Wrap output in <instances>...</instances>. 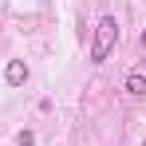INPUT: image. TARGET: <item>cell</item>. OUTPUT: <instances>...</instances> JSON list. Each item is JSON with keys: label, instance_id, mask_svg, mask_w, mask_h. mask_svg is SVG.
<instances>
[{"label": "cell", "instance_id": "3957f363", "mask_svg": "<svg viewBox=\"0 0 146 146\" xmlns=\"http://www.w3.org/2000/svg\"><path fill=\"white\" fill-rule=\"evenodd\" d=\"M126 95H134V99L146 95V75L142 71H130V75H126Z\"/></svg>", "mask_w": 146, "mask_h": 146}, {"label": "cell", "instance_id": "277c9868", "mask_svg": "<svg viewBox=\"0 0 146 146\" xmlns=\"http://www.w3.org/2000/svg\"><path fill=\"white\" fill-rule=\"evenodd\" d=\"M142 48H146V32H142Z\"/></svg>", "mask_w": 146, "mask_h": 146}, {"label": "cell", "instance_id": "7a4b0ae2", "mask_svg": "<svg viewBox=\"0 0 146 146\" xmlns=\"http://www.w3.org/2000/svg\"><path fill=\"white\" fill-rule=\"evenodd\" d=\"M4 79H8V87H20V83H28V63H24V59H12V63L4 67Z\"/></svg>", "mask_w": 146, "mask_h": 146}, {"label": "cell", "instance_id": "5b68a950", "mask_svg": "<svg viewBox=\"0 0 146 146\" xmlns=\"http://www.w3.org/2000/svg\"><path fill=\"white\" fill-rule=\"evenodd\" d=\"M142 146H146V142H142Z\"/></svg>", "mask_w": 146, "mask_h": 146}, {"label": "cell", "instance_id": "6da1fadb", "mask_svg": "<svg viewBox=\"0 0 146 146\" xmlns=\"http://www.w3.org/2000/svg\"><path fill=\"white\" fill-rule=\"evenodd\" d=\"M119 44V20L115 16H103L95 24V40H91V59L95 63H103L107 55H111V48Z\"/></svg>", "mask_w": 146, "mask_h": 146}]
</instances>
